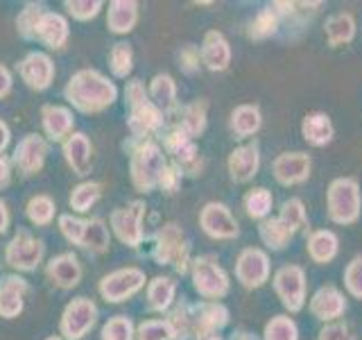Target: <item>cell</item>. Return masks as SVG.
<instances>
[{
    "instance_id": "6da1fadb",
    "label": "cell",
    "mask_w": 362,
    "mask_h": 340,
    "mask_svg": "<svg viewBox=\"0 0 362 340\" xmlns=\"http://www.w3.org/2000/svg\"><path fill=\"white\" fill-rule=\"evenodd\" d=\"M64 96L75 109L84 113H98L116 102L118 89L102 73L93 71V68H84L71 77V82L64 89Z\"/></svg>"
},
{
    "instance_id": "7a4b0ae2",
    "label": "cell",
    "mask_w": 362,
    "mask_h": 340,
    "mask_svg": "<svg viewBox=\"0 0 362 340\" xmlns=\"http://www.w3.org/2000/svg\"><path fill=\"white\" fill-rule=\"evenodd\" d=\"M326 213L333 225H356L362 213V191L356 177H335L326 188Z\"/></svg>"
},
{
    "instance_id": "3957f363",
    "label": "cell",
    "mask_w": 362,
    "mask_h": 340,
    "mask_svg": "<svg viewBox=\"0 0 362 340\" xmlns=\"http://www.w3.org/2000/svg\"><path fill=\"white\" fill-rule=\"evenodd\" d=\"M190 279H192V288H195L199 298H204V302H220L231 290L229 275L224 272L215 254H204L192 259Z\"/></svg>"
},
{
    "instance_id": "277c9868",
    "label": "cell",
    "mask_w": 362,
    "mask_h": 340,
    "mask_svg": "<svg viewBox=\"0 0 362 340\" xmlns=\"http://www.w3.org/2000/svg\"><path fill=\"white\" fill-rule=\"evenodd\" d=\"M165 154L154 141H141L132 150L129 173L132 184L139 193H150L158 186V175L165 168Z\"/></svg>"
},
{
    "instance_id": "5b68a950",
    "label": "cell",
    "mask_w": 362,
    "mask_h": 340,
    "mask_svg": "<svg viewBox=\"0 0 362 340\" xmlns=\"http://www.w3.org/2000/svg\"><path fill=\"white\" fill-rule=\"evenodd\" d=\"M152 259L158 266H175L179 275L190 272V264H192L190 245L177 222H165L161 225V230L156 232Z\"/></svg>"
},
{
    "instance_id": "8992f818",
    "label": "cell",
    "mask_w": 362,
    "mask_h": 340,
    "mask_svg": "<svg viewBox=\"0 0 362 340\" xmlns=\"http://www.w3.org/2000/svg\"><path fill=\"white\" fill-rule=\"evenodd\" d=\"M272 286H274L276 298L281 300L283 309L288 315L299 313L308 304V293H305V270L299 264H286L272 275Z\"/></svg>"
},
{
    "instance_id": "52a82bcc",
    "label": "cell",
    "mask_w": 362,
    "mask_h": 340,
    "mask_svg": "<svg viewBox=\"0 0 362 340\" xmlns=\"http://www.w3.org/2000/svg\"><path fill=\"white\" fill-rule=\"evenodd\" d=\"M272 277L269 254L263 247H245L235 259V279L245 290L263 288Z\"/></svg>"
},
{
    "instance_id": "ba28073f",
    "label": "cell",
    "mask_w": 362,
    "mask_h": 340,
    "mask_svg": "<svg viewBox=\"0 0 362 340\" xmlns=\"http://www.w3.org/2000/svg\"><path fill=\"white\" fill-rule=\"evenodd\" d=\"M163 150L173 157V164L181 170V173L186 175H202V168H204V162L199 157V150L195 145V139H190V136L179 128V125H173L165 136H163Z\"/></svg>"
},
{
    "instance_id": "9c48e42d",
    "label": "cell",
    "mask_w": 362,
    "mask_h": 340,
    "mask_svg": "<svg viewBox=\"0 0 362 340\" xmlns=\"http://www.w3.org/2000/svg\"><path fill=\"white\" fill-rule=\"evenodd\" d=\"M199 227L213 241H233L240 236V225L224 202H206L199 211Z\"/></svg>"
},
{
    "instance_id": "30bf717a",
    "label": "cell",
    "mask_w": 362,
    "mask_h": 340,
    "mask_svg": "<svg viewBox=\"0 0 362 340\" xmlns=\"http://www.w3.org/2000/svg\"><path fill=\"white\" fill-rule=\"evenodd\" d=\"M145 272L141 268H120L111 275L102 277L100 295L111 304H120L124 300L134 298L145 286Z\"/></svg>"
},
{
    "instance_id": "8fae6325",
    "label": "cell",
    "mask_w": 362,
    "mask_h": 340,
    "mask_svg": "<svg viewBox=\"0 0 362 340\" xmlns=\"http://www.w3.org/2000/svg\"><path fill=\"white\" fill-rule=\"evenodd\" d=\"M145 202L143 200H134L127 207H120L111 213V227L116 236L124 245L129 247H139L145 238L143 230V218H145Z\"/></svg>"
},
{
    "instance_id": "7c38bea8",
    "label": "cell",
    "mask_w": 362,
    "mask_h": 340,
    "mask_svg": "<svg viewBox=\"0 0 362 340\" xmlns=\"http://www.w3.org/2000/svg\"><path fill=\"white\" fill-rule=\"evenodd\" d=\"M313 173V159L308 152L294 150V152H281L272 162V175L281 186H299L310 179Z\"/></svg>"
},
{
    "instance_id": "4fadbf2b",
    "label": "cell",
    "mask_w": 362,
    "mask_h": 340,
    "mask_svg": "<svg viewBox=\"0 0 362 340\" xmlns=\"http://www.w3.org/2000/svg\"><path fill=\"white\" fill-rule=\"evenodd\" d=\"M98 320V306L88 298H75L64 309L62 315V334L66 340H82Z\"/></svg>"
},
{
    "instance_id": "5bb4252c",
    "label": "cell",
    "mask_w": 362,
    "mask_h": 340,
    "mask_svg": "<svg viewBox=\"0 0 362 340\" xmlns=\"http://www.w3.org/2000/svg\"><path fill=\"white\" fill-rule=\"evenodd\" d=\"M349 309V302H346V293L339 290L333 283H326V286H320L313 298L308 300V311L315 320H320L324 324L328 322H337Z\"/></svg>"
},
{
    "instance_id": "9a60e30c",
    "label": "cell",
    "mask_w": 362,
    "mask_h": 340,
    "mask_svg": "<svg viewBox=\"0 0 362 340\" xmlns=\"http://www.w3.org/2000/svg\"><path fill=\"white\" fill-rule=\"evenodd\" d=\"M41 256H43V243L25 230H21L11 238L5 249V261L21 272H30L37 268L41 264Z\"/></svg>"
},
{
    "instance_id": "2e32d148",
    "label": "cell",
    "mask_w": 362,
    "mask_h": 340,
    "mask_svg": "<svg viewBox=\"0 0 362 340\" xmlns=\"http://www.w3.org/2000/svg\"><path fill=\"white\" fill-rule=\"evenodd\" d=\"M226 170L235 184H249L260 173V145L258 141L243 143L231 150L226 159Z\"/></svg>"
},
{
    "instance_id": "e0dca14e",
    "label": "cell",
    "mask_w": 362,
    "mask_h": 340,
    "mask_svg": "<svg viewBox=\"0 0 362 340\" xmlns=\"http://www.w3.org/2000/svg\"><path fill=\"white\" fill-rule=\"evenodd\" d=\"M192 320V338L202 334H218L229 324L231 313L222 302H199L190 306Z\"/></svg>"
},
{
    "instance_id": "ac0fdd59",
    "label": "cell",
    "mask_w": 362,
    "mask_h": 340,
    "mask_svg": "<svg viewBox=\"0 0 362 340\" xmlns=\"http://www.w3.org/2000/svg\"><path fill=\"white\" fill-rule=\"evenodd\" d=\"M301 230L294 222H290L286 215H269L263 222H258V238L269 252H283L294 236Z\"/></svg>"
},
{
    "instance_id": "d6986e66",
    "label": "cell",
    "mask_w": 362,
    "mask_h": 340,
    "mask_svg": "<svg viewBox=\"0 0 362 340\" xmlns=\"http://www.w3.org/2000/svg\"><path fill=\"white\" fill-rule=\"evenodd\" d=\"M199 57L202 66H206L211 73H224L231 66V43L220 30H209L199 45Z\"/></svg>"
},
{
    "instance_id": "ffe728a7",
    "label": "cell",
    "mask_w": 362,
    "mask_h": 340,
    "mask_svg": "<svg viewBox=\"0 0 362 340\" xmlns=\"http://www.w3.org/2000/svg\"><path fill=\"white\" fill-rule=\"evenodd\" d=\"M45 154H48V143L39 134H28L14 150V164L23 175H37L43 168Z\"/></svg>"
},
{
    "instance_id": "44dd1931",
    "label": "cell",
    "mask_w": 362,
    "mask_h": 340,
    "mask_svg": "<svg viewBox=\"0 0 362 340\" xmlns=\"http://www.w3.org/2000/svg\"><path fill=\"white\" fill-rule=\"evenodd\" d=\"M18 71H21L23 82H25L30 89H37V91L48 89L52 77H54L52 60L45 52H30L25 60L21 62Z\"/></svg>"
},
{
    "instance_id": "7402d4cb",
    "label": "cell",
    "mask_w": 362,
    "mask_h": 340,
    "mask_svg": "<svg viewBox=\"0 0 362 340\" xmlns=\"http://www.w3.org/2000/svg\"><path fill=\"white\" fill-rule=\"evenodd\" d=\"M161 128H163V113L154 107L152 100L129 107V132L134 139L150 141V136Z\"/></svg>"
},
{
    "instance_id": "603a6c76",
    "label": "cell",
    "mask_w": 362,
    "mask_h": 340,
    "mask_svg": "<svg viewBox=\"0 0 362 340\" xmlns=\"http://www.w3.org/2000/svg\"><path fill=\"white\" fill-rule=\"evenodd\" d=\"M301 136L313 147H326L335 139V125L324 111H310L301 118Z\"/></svg>"
},
{
    "instance_id": "cb8c5ba5",
    "label": "cell",
    "mask_w": 362,
    "mask_h": 340,
    "mask_svg": "<svg viewBox=\"0 0 362 340\" xmlns=\"http://www.w3.org/2000/svg\"><path fill=\"white\" fill-rule=\"evenodd\" d=\"M305 254L317 266H326L339 254V238L333 230H313L305 238Z\"/></svg>"
},
{
    "instance_id": "d4e9b609",
    "label": "cell",
    "mask_w": 362,
    "mask_h": 340,
    "mask_svg": "<svg viewBox=\"0 0 362 340\" xmlns=\"http://www.w3.org/2000/svg\"><path fill=\"white\" fill-rule=\"evenodd\" d=\"M45 275L54 286L68 290L75 288L82 279V266H79V259L73 252H64L50 261L48 268H45Z\"/></svg>"
},
{
    "instance_id": "484cf974",
    "label": "cell",
    "mask_w": 362,
    "mask_h": 340,
    "mask_svg": "<svg viewBox=\"0 0 362 340\" xmlns=\"http://www.w3.org/2000/svg\"><path fill=\"white\" fill-rule=\"evenodd\" d=\"M324 34L331 48H342V45L354 43L358 34V23L351 11H337V14L328 16L324 23Z\"/></svg>"
},
{
    "instance_id": "4316f807",
    "label": "cell",
    "mask_w": 362,
    "mask_h": 340,
    "mask_svg": "<svg viewBox=\"0 0 362 340\" xmlns=\"http://www.w3.org/2000/svg\"><path fill=\"white\" fill-rule=\"evenodd\" d=\"M263 128V113L258 105H238L229 116V130L235 139H252Z\"/></svg>"
},
{
    "instance_id": "83f0119b",
    "label": "cell",
    "mask_w": 362,
    "mask_h": 340,
    "mask_svg": "<svg viewBox=\"0 0 362 340\" xmlns=\"http://www.w3.org/2000/svg\"><path fill=\"white\" fill-rule=\"evenodd\" d=\"M28 283L16 275H9L0 281V315L11 320V317L21 315L23 300H25Z\"/></svg>"
},
{
    "instance_id": "f1b7e54d",
    "label": "cell",
    "mask_w": 362,
    "mask_h": 340,
    "mask_svg": "<svg viewBox=\"0 0 362 340\" xmlns=\"http://www.w3.org/2000/svg\"><path fill=\"white\" fill-rule=\"evenodd\" d=\"M90 152L93 147H90L88 136L82 132H75L64 141V157L75 175H86L90 170V157H93Z\"/></svg>"
},
{
    "instance_id": "f546056e",
    "label": "cell",
    "mask_w": 362,
    "mask_h": 340,
    "mask_svg": "<svg viewBox=\"0 0 362 340\" xmlns=\"http://www.w3.org/2000/svg\"><path fill=\"white\" fill-rule=\"evenodd\" d=\"M184 130L190 139H197L204 132H206V125H209V100L206 98H199V100H192L190 105L181 107L179 109V120L175 123Z\"/></svg>"
},
{
    "instance_id": "4dcf8cb0",
    "label": "cell",
    "mask_w": 362,
    "mask_h": 340,
    "mask_svg": "<svg viewBox=\"0 0 362 340\" xmlns=\"http://www.w3.org/2000/svg\"><path fill=\"white\" fill-rule=\"evenodd\" d=\"M34 39H39L41 43H45L48 48L57 50L64 48V43L68 39V23L62 14H54V11H45L41 16L39 26H37V34Z\"/></svg>"
},
{
    "instance_id": "1f68e13d",
    "label": "cell",
    "mask_w": 362,
    "mask_h": 340,
    "mask_svg": "<svg viewBox=\"0 0 362 340\" xmlns=\"http://www.w3.org/2000/svg\"><path fill=\"white\" fill-rule=\"evenodd\" d=\"M41 118H43V130L52 141H64L66 136H71V130H73L71 109L59 107V105H45L41 109Z\"/></svg>"
},
{
    "instance_id": "d6a6232c",
    "label": "cell",
    "mask_w": 362,
    "mask_h": 340,
    "mask_svg": "<svg viewBox=\"0 0 362 340\" xmlns=\"http://www.w3.org/2000/svg\"><path fill=\"white\" fill-rule=\"evenodd\" d=\"M139 21V3L134 0H113L109 5L107 26L113 34H127Z\"/></svg>"
},
{
    "instance_id": "836d02e7",
    "label": "cell",
    "mask_w": 362,
    "mask_h": 340,
    "mask_svg": "<svg viewBox=\"0 0 362 340\" xmlns=\"http://www.w3.org/2000/svg\"><path fill=\"white\" fill-rule=\"evenodd\" d=\"M177 295V281L173 277H154L147 283V306L150 311L165 313L173 309Z\"/></svg>"
},
{
    "instance_id": "e575fe53",
    "label": "cell",
    "mask_w": 362,
    "mask_h": 340,
    "mask_svg": "<svg viewBox=\"0 0 362 340\" xmlns=\"http://www.w3.org/2000/svg\"><path fill=\"white\" fill-rule=\"evenodd\" d=\"M147 94H150V100L154 102V107L161 111L163 116L177 109V84L168 73L154 75Z\"/></svg>"
},
{
    "instance_id": "d590c367",
    "label": "cell",
    "mask_w": 362,
    "mask_h": 340,
    "mask_svg": "<svg viewBox=\"0 0 362 340\" xmlns=\"http://www.w3.org/2000/svg\"><path fill=\"white\" fill-rule=\"evenodd\" d=\"M243 209L247 213V218L263 222L265 218H269L272 209H274V196L265 186H254L243 196Z\"/></svg>"
},
{
    "instance_id": "8d00e7d4",
    "label": "cell",
    "mask_w": 362,
    "mask_h": 340,
    "mask_svg": "<svg viewBox=\"0 0 362 340\" xmlns=\"http://www.w3.org/2000/svg\"><path fill=\"white\" fill-rule=\"evenodd\" d=\"M279 23H281L279 14L272 9V5H267V7H263L258 11L252 23H249L247 37L252 41H267L279 32Z\"/></svg>"
},
{
    "instance_id": "74e56055",
    "label": "cell",
    "mask_w": 362,
    "mask_h": 340,
    "mask_svg": "<svg viewBox=\"0 0 362 340\" xmlns=\"http://www.w3.org/2000/svg\"><path fill=\"white\" fill-rule=\"evenodd\" d=\"M263 340H299V327L288 313L272 315L263 327Z\"/></svg>"
},
{
    "instance_id": "f35d334b",
    "label": "cell",
    "mask_w": 362,
    "mask_h": 340,
    "mask_svg": "<svg viewBox=\"0 0 362 340\" xmlns=\"http://www.w3.org/2000/svg\"><path fill=\"white\" fill-rule=\"evenodd\" d=\"M82 247L90 249V252L102 254L109 249V230L100 218H90L84 222V234H82Z\"/></svg>"
},
{
    "instance_id": "ab89813d",
    "label": "cell",
    "mask_w": 362,
    "mask_h": 340,
    "mask_svg": "<svg viewBox=\"0 0 362 340\" xmlns=\"http://www.w3.org/2000/svg\"><path fill=\"white\" fill-rule=\"evenodd\" d=\"M102 196V186L98 181H82L71 193V207L79 213H86Z\"/></svg>"
},
{
    "instance_id": "60d3db41",
    "label": "cell",
    "mask_w": 362,
    "mask_h": 340,
    "mask_svg": "<svg viewBox=\"0 0 362 340\" xmlns=\"http://www.w3.org/2000/svg\"><path fill=\"white\" fill-rule=\"evenodd\" d=\"M109 66H111V73L116 77H127L134 68V50L129 43L118 41L116 45L111 48L109 52Z\"/></svg>"
},
{
    "instance_id": "b9f144b4",
    "label": "cell",
    "mask_w": 362,
    "mask_h": 340,
    "mask_svg": "<svg viewBox=\"0 0 362 340\" xmlns=\"http://www.w3.org/2000/svg\"><path fill=\"white\" fill-rule=\"evenodd\" d=\"M25 213H28L30 222L45 227V225H50L54 218V202L48 196H34L28 202Z\"/></svg>"
},
{
    "instance_id": "7bdbcfd3",
    "label": "cell",
    "mask_w": 362,
    "mask_h": 340,
    "mask_svg": "<svg viewBox=\"0 0 362 340\" xmlns=\"http://www.w3.org/2000/svg\"><path fill=\"white\" fill-rule=\"evenodd\" d=\"M134 322L127 315H113L111 320L102 327V340H134Z\"/></svg>"
},
{
    "instance_id": "ee69618b",
    "label": "cell",
    "mask_w": 362,
    "mask_h": 340,
    "mask_svg": "<svg viewBox=\"0 0 362 340\" xmlns=\"http://www.w3.org/2000/svg\"><path fill=\"white\" fill-rule=\"evenodd\" d=\"M342 281H344V290L351 295V298L362 302V254H356L346 264Z\"/></svg>"
},
{
    "instance_id": "f6af8a7d",
    "label": "cell",
    "mask_w": 362,
    "mask_h": 340,
    "mask_svg": "<svg viewBox=\"0 0 362 340\" xmlns=\"http://www.w3.org/2000/svg\"><path fill=\"white\" fill-rule=\"evenodd\" d=\"M45 14L43 7L41 5H25V9L21 11L18 18H16V28H18V34L23 39H34V34H37V26H39V21L41 16Z\"/></svg>"
},
{
    "instance_id": "bcb514c9",
    "label": "cell",
    "mask_w": 362,
    "mask_h": 340,
    "mask_svg": "<svg viewBox=\"0 0 362 340\" xmlns=\"http://www.w3.org/2000/svg\"><path fill=\"white\" fill-rule=\"evenodd\" d=\"M136 338L139 340H175L173 329L168 320H145L136 329Z\"/></svg>"
},
{
    "instance_id": "7dc6e473",
    "label": "cell",
    "mask_w": 362,
    "mask_h": 340,
    "mask_svg": "<svg viewBox=\"0 0 362 340\" xmlns=\"http://www.w3.org/2000/svg\"><path fill=\"white\" fill-rule=\"evenodd\" d=\"M281 215H286V218L290 222H294L299 227V230H305L308 227V213H305V204L301 198H290L281 204V209H279Z\"/></svg>"
},
{
    "instance_id": "c3c4849f",
    "label": "cell",
    "mask_w": 362,
    "mask_h": 340,
    "mask_svg": "<svg viewBox=\"0 0 362 340\" xmlns=\"http://www.w3.org/2000/svg\"><path fill=\"white\" fill-rule=\"evenodd\" d=\"M66 9L71 11V16L77 18V21H90L98 16V11L102 9V3L100 0H66Z\"/></svg>"
},
{
    "instance_id": "681fc988",
    "label": "cell",
    "mask_w": 362,
    "mask_h": 340,
    "mask_svg": "<svg viewBox=\"0 0 362 340\" xmlns=\"http://www.w3.org/2000/svg\"><path fill=\"white\" fill-rule=\"evenodd\" d=\"M317 340H358L354 329H351L346 322L337 320V322H328L320 329L317 334Z\"/></svg>"
},
{
    "instance_id": "f907efd6",
    "label": "cell",
    "mask_w": 362,
    "mask_h": 340,
    "mask_svg": "<svg viewBox=\"0 0 362 340\" xmlns=\"http://www.w3.org/2000/svg\"><path fill=\"white\" fill-rule=\"evenodd\" d=\"M84 222L86 220H79V218H73V215H62L59 218V230L64 234V238L68 243H75L79 245L82 243V234H84Z\"/></svg>"
},
{
    "instance_id": "816d5d0a",
    "label": "cell",
    "mask_w": 362,
    "mask_h": 340,
    "mask_svg": "<svg viewBox=\"0 0 362 340\" xmlns=\"http://www.w3.org/2000/svg\"><path fill=\"white\" fill-rule=\"evenodd\" d=\"M181 177H184V173H181L175 164H165L161 175H158V188L165 191L168 196H175L181 186Z\"/></svg>"
},
{
    "instance_id": "f5cc1de1",
    "label": "cell",
    "mask_w": 362,
    "mask_h": 340,
    "mask_svg": "<svg viewBox=\"0 0 362 340\" xmlns=\"http://www.w3.org/2000/svg\"><path fill=\"white\" fill-rule=\"evenodd\" d=\"M179 66H181V71L188 73V75H192L195 71H199L202 57H199V48H197V45L186 43L184 48L179 50Z\"/></svg>"
},
{
    "instance_id": "db71d44e",
    "label": "cell",
    "mask_w": 362,
    "mask_h": 340,
    "mask_svg": "<svg viewBox=\"0 0 362 340\" xmlns=\"http://www.w3.org/2000/svg\"><path fill=\"white\" fill-rule=\"evenodd\" d=\"M124 98H127L129 107H136L150 100V94H147V89L141 79H132V82H127V89H124Z\"/></svg>"
},
{
    "instance_id": "11a10c76",
    "label": "cell",
    "mask_w": 362,
    "mask_h": 340,
    "mask_svg": "<svg viewBox=\"0 0 362 340\" xmlns=\"http://www.w3.org/2000/svg\"><path fill=\"white\" fill-rule=\"evenodd\" d=\"M11 181V166H9V159L0 154V188L9 186Z\"/></svg>"
},
{
    "instance_id": "9f6ffc18",
    "label": "cell",
    "mask_w": 362,
    "mask_h": 340,
    "mask_svg": "<svg viewBox=\"0 0 362 340\" xmlns=\"http://www.w3.org/2000/svg\"><path fill=\"white\" fill-rule=\"evenodd\" d=\"M9 89H11V75L7 68L0 64V98L7 96L9 94Z\"/></svg>"
},
{
    "instance_id": "6f0895ef",
    "label": "cell",
    "mask_w": 362,
    "mask_h": 340,
    "mask_svg": "<svg viewBox=\"0 0 362 340\" xmlns=\"http://www.w3.org/2000/svg\"><path fill=\"white\" fill-rule=\"evenodd\" d=\"M7 225H9V211H7V204L0 200V234H5Z\"/></svg>"
},
{
    "instance_id": "680465c9",
    "label": "cell",
    "mask_w": 362,
    "mask_h": 340,
    "mask_svg": "<svg viewBox=\"0 0 362 340\" xmlns=\"http://www.w3.org/2000/svg\"><path fill=\"white\" fill-rule=\"evenodd\" d=\"M7 143H9V130H7V125L0 120V152L5 150Z\"/></svg>"
},
{
    "instance_id": "91938a15",
    "label": "cell",
    "mask_w": 362,
    "mask_h": 340,
    "mask_svg": "<svg viewBox=\"0 0 362 340\" xmlns=\"http://www.w3.org/2000/svg\"><path fill=\"white\" fill-rule=\"evenodd\" d=\"M192 340H224V338L218 336V334H202V336H195Z\"/></svg>"
},
{
    "instance_id": "94428289",
    "label": "cell",
    "mask_w": 362,
    "mask_h": 340,
    "mask_svg": "<svg viewBox=\"0 0 362 340\" xmlns=\"http://www.w3.org/2000/svg\"><path fill=\"white\" fill-rule=\"evenodd\" d=\"M233 340H256V338H254L252 334H247V332H240V334H238Z\"/></svg>"
},
{
    "instance_id": "6125c7cd",
    "label": "cell",
    "mask_w": 362,
    "mask_h": 340,
    "mask_svg": "<svg viewBox=\"0 0 362 340\" xmlns=\"http://www.w3.org/2000/svg\"><path fill=\"white\" fill-rule=\"evenodd\" d=\"M45 340H62L59 336H50V338H45Z\"/></svg>"
}]
</instances>
